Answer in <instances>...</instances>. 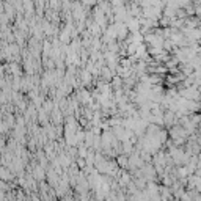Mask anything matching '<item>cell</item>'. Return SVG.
I'll use <instances>...</instances> for the list:
<instances>
[{
  "instance_id": "obj_2",
  "label": "cell",
  "mask_w": 201,
  "mask_h": 201,
  "mask_svg": "<svg viewBox=\"0 0 201 201\" xmlns=\"http://www.w3.org/2000/svg\"><path fill=\"white\" fill-rule=\"evenodd\" d=\"M116 162H118V165H119V167H123V168H124V167H127V162H129V160H127V157H124V156H119Z\"/></svg>"
},
{
  "instance_id": "obj_3",
  "label": "cell",
  "mask_w": 201,
  "mask_h": 201,
  "mask_svg": "<svg viewBox=\"0 0 201 201\" xmlns=\"http://www.w3.org/2000/svg\"><path fill=\"white\" fill-rule=\"evenodd\" d=\"M35 177H36V179H42V177H44V171H42L41 167L35 168Z\"/></svg>"
},
{
  "instance_id": "obj_4",
  "label": "cell",
  "mask_w": 201,
  "mask_h": 201,
  "mask_svg": "<svg viewBox=\"0 0 201 201\" xmlns=\"http://www.w3.org/2000/svg\"><path fill=\"white\" fill-rule=\"evenodd\" d=\"M10 173L8 171H6V170L5 168H2V167H0V177H2V179H5V181H8L10 179Z\"/></svg>"
},
{
  "instance_id": "obj_1",
  "label": "cell",
  "mask_w": 201,
  "mask_h": 201,
  "mask_svg": "<svg viewBox=\"0 0 201 201\" xmlns=\"http://www.w3.org/2000/svg\"><path fill=\"white\" fill-rule=\"evenodd\" d=\"M47 181H49V184H52V185H55L57 184V175L50 170V171L47 173Z\"/></svg>"
}]
</instances>
